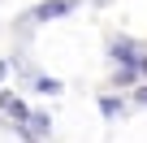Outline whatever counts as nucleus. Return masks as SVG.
Here are the masks:
<instances>
[{
    "label": "nucleus",
    "mask_w": 147,
    "mask_h": 143,
    "mask_svg": "<svg viewBox=\"0 0 147 143\" xmlns=\"http://www.w3.org/2000/svg\"><path fill=\"white\" fill-rule=\"evenodd\" d=\"M74 9H78V0H48V5H39L30 18L35 22H48V18H61V13H74Z\"/></svg>",
    "instance_id": "1"
},
{
    "label": "nucleus",
    "mask_w": 147,
    "mask_h": 143,
    "mask_svg": "<svg viewBox=\"0 0 147 143\" xmlns=\"http://www.w3.org/2000/svg\"><path fill=\"white\" fill-rule=\"evenodd\" d=\"M100 108H104V117H121V104L117 100H100Z\"/></svg>",
    "instance_id": "4"
},
{
    "label": "nucleus",
    "mask_w": 147,
    "mask_h": 143,
    "mask_svg": "<svg viewBox=\"0 0 147 143\" xmlns=\"http://www.w3.org/2000/svg\"><path fill=\"white\" fill-rule=\"evenodd\" d=\"M113 56H117V61H138L134 43H125V39H113Z\"/></svg>",
    "instance_id": "3"
},
{
    "label": "nucleus",
    "mask_w": 147,
    "mask_h": 143,
    "mask_svg": "<svg viewBox=\"0 0 147 143\" xmlns=\"http://www.w3.org/2000/svg\"><path fill=\"white\" fill-rule=\"evenodd\" d=\"M35 91H39V96H61V78L39 74V78H35Z\"/></svg>",
    "instance_id": "2"
}]
</instances>
